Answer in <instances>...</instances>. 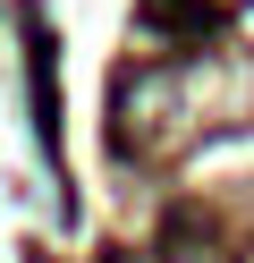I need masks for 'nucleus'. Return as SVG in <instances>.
Returning a JSON list of instances; mask_svg holds the SVG:
<instances>
[{
    "label": "nucleus",
    "instance_id": "nucleus-1",
    "mask_svg": "<svg viewBox=\"0 0 254 263\" xmlns=\"http://www.w3.org/2000/svg\"><path fill=\"white\" fill-rule=\"evenodd\" d=\"M26 77H34V136L60 153V93H51V43H43V17L26 9Z\"/></svg>",
    "mask_w": 254,
    "mask_h": 263
}]
</instances>
